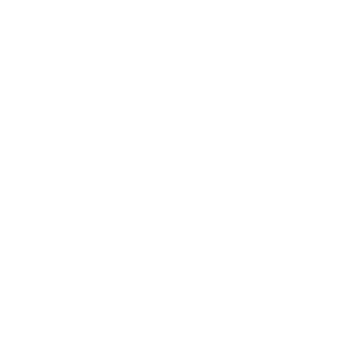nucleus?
Returning <instances> with one entry per match:
<instances>
[]
</instances>
